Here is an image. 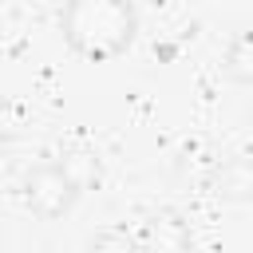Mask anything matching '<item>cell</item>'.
<instances>
[{
	"label": "cell",
	"instance_id": "cell-1",
	"mask_svg": "<svg viewBox=\"0 0 253 253\" xmlns=\"http://www.w3.org/2000/svg\"><path fill=\"white\" fill-rule=\"evenodd\" d=\"M59 36L75 55L111 63L130 51L138 36V8L134 0H63Z\"/></svg>",
	"mask_w": 253,
	"mask_h": 253
},
{
	"label": "cell",
	"instance_id": "cell-2",
	"mask_svg": "<svg viewBox=\"0 0 253 253\" xmlns=\"http://www.w3.org/2000/svg\"><path fill=\"white\" fill-rule=\"evenodd\" d=\"M99 182V162L91 154H67L40 162L24 174V206L40 221H59L75 210V202Z\"/></svg>",
	"mask_w": 253,
	"mask_h": 253
},
{
	"label": "cell",
	"instance_id": "cell-3",
	"mask_svg": "<svg viewBox=\"0 0 253 253\" xmlns=\"http://www.w3.org/2000/svg\"><path fill=\"white\" fill-rule=\"evenodd\" d=\"M138 249L142 253H194V237H190L186 217L178 210H154L142 225Z\"/></svg>",
	"mask_w": 253,
	"mask_h": 253
},
{
	"label": "cell",
	"instance_id": "cell-4",
	"mask_svg": "<svg viewBox=\"0 0 253 253\" xmlns=\"http://www.w3.org/2000/svg\"><path fill=\"white\" fill-rule=\"evenodd\" d=\"M221 71L229 75V83L237 87H249L253 83V36L249 32H237L225 51H221Z\"/></svg>",
	"mask_w": 253,
	"mask_h": 253
},
{
	"label": "cell",
	"instance_id": "cell-5",
	"mask_svg": "<svg viewBox=\"0 0 253 253\" xmlns=\"http://www.w3.org/2000/svg\"><path fill=\"white\" fill-rule=\"evenodd\" d=\"M217 182H221V194H225V198L245 202V198L253 194V166H249V158H229V162L221 166Z\"/></svg>",
	"mask_w": 253,
	"mask_h": 253
},
{
	"label": "cell",
	"instance_id": "cell-6",
	"mask_svg": "<svg viewBox=\"0 0 253 253\" xmlns=\"http://www.w3.org/2000/svg\"><path fill=\"white\" fill-rule=\"evenodd\" d=\"M83 253H142V249H138V237H134L130 229H123V225H107V229H99V233L87 237Z\"/></svg>",
	"mask_w": 253,
	"mask_h": 253
},
{
	"label": "cell",
	"instance_id": "cell-7",
	"mask_svg": "<svg viewBox=\"0 0 253 253\" xmlns=\"http://www.w3.org/2000/svg\"><path fill=\"white\" fill-rule=\"evenodd\" d=\"M24 126H28L24 107H20V103H12L8 95H0V146L16 142V138L24 134Z\"/></svg>",
	"mask_w": 253,
	"mask_h": 253
}]
</instances>
